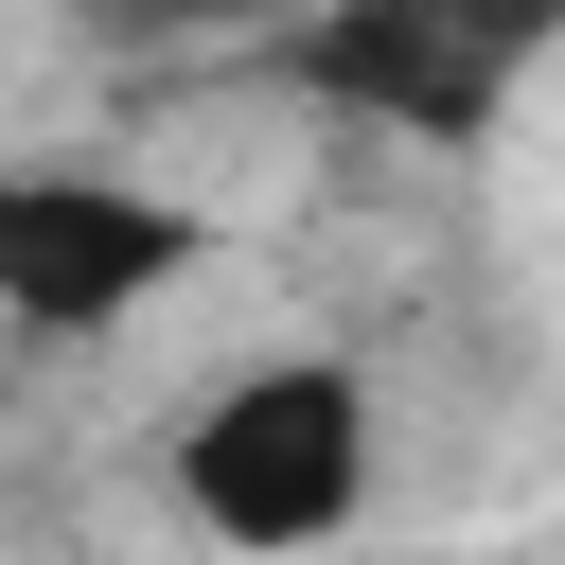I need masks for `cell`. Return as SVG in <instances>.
<instances>
[{
	"label": "cell",
	"instance_id": "cell-3",
	"mask_svg": "<svg viewBox=\"0 0 565 565\" xmlns=\"http://www.w3.org/2000/svg\"><path fill=\"white\" fill-rule=\"evenodd\" d=\"M177 282H212V212L141 159H0V335L106 353Z\"/></svg>",
	"mask_w": 565,
	"mask_h": 565
},
{
	"label": "cell",
	"instance_id": "cell-2",
	"mask_svg": "<svg viewBox=\"0 0 565 565\" xmlns=\"http://www.w3.org/2000/svg\"><path fill=\"white\" fill-rule=\"evenodd\" d=\"M547 53H565V0H300V18L265 35V71H282L318 124L406 141V159H477V141L530 106Z\"/></svg>",
	"mask_w": 565,
	"mask_h": 565
},
{
	"label": "cell",
	"instance_id": "cell-1",
	"mask_svg": "<svg viewBox=\"0 0 565 565\" xmlns=\"http://www.w3.org/2000/svg\"><path fill=\"white\" fill-rule=\"evenodd\" d=\"M159 494H177V530L230 547V565H318V547H353L371 494H388V388H371L335 335H265V353H230V371L159 424Z\"/></svg>",
	"mask_w": 565,
	"mask_h": 565
},
{
	"label": "cell",
	"instance_id": "cell-4",
	"mask_svg": "<svg viewBox=\"0 0 565 565\" xmlns=\"http://www.w3.org/2000/svg\"><path fill=\"white\" fill-rule=\"evenodd\" d=\"M88 35H124V53H212V35H282L300 0H71Z\"/></svg>",
	"mask_w": 565,
	"mask_h": 565
}]
</instances>
